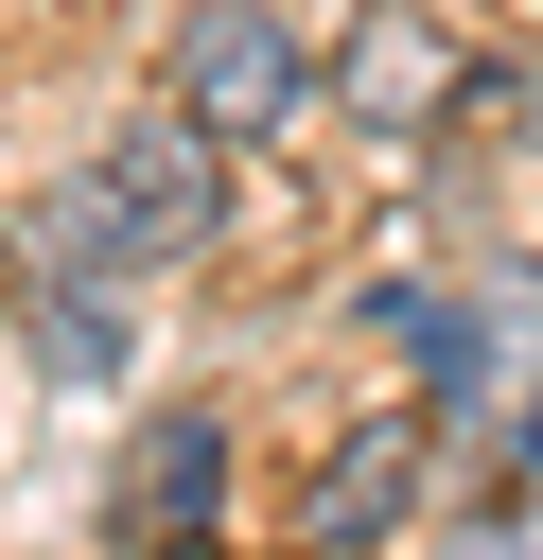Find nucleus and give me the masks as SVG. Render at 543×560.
<instances>
[{"mask_svg": "<svg viewBox=\"0 0 543 560\" xmlns=\"http://www.w3.org/2000/svg\"><path fill=\"white\" fill-rule=\"evenodd\" d=\"M228 158H245V140H210L193 105H140V122L88 158V192L35 210V262H53V280H105V262H210V228H228Z\"/></svg>", "mask_w": 543, "mask_h": 560, "instance_id": "obj_1", "label": "nucleus"}, {"mask_svg": "<svg viewBox=\"0 0 543 560\" xmlns=\"http://www.w3.org/2000/svg\"><path fill=\"white\" fill-rule=\"evenodd\" d=\"M525 472H543V385H525Z\"/></svg>", "mask_w": 543, "mask_h": 560, "instance_id": "obj_6", "label": "nucleus"}, {"mask_svg": "<svg viewBox=\"0 0 543 560\" xmlns=\"http://www.w3.org/2000/svg\"><path fill=\"white\" fill-rule=\"evenodd\" d=\"M403 490H420V420H368L333 472H315V508H298V542L315 560H368L385 525H403Z\"/></svg>", "mask_w": 543, "mask_h": 560, "instance_id": "obj_5", "label": "nucleus"}, {"mask_svg": "<svg viewBox=\"0 0 543 560\" xmlns=\"http://www.w3.org/2000/svg\"><path fill=\"white\" fill-rule=\"evenodd\" d=\"M333 88H350V122H368V140H438V105L473 88V52H455V35L420 18V0H368V18H350V70H333Z\"/></svg>", "mask_w": 543, "mask_h": 560, "instance_id": "obj_4", "label": "nucleus"}, {"mask_svg": "<svg viewBox=\"0 0 543 560\" xmlns=\"http://www.w3.org/2000/svg\"><path fill=\"white\" fill-rule=\"evenodd\" d=\"M298 88H315V52L280 35V0H193V18H175V105H193L210 140H280Z\"/></svg>", "mask_w": 543, "mask_h": 560, "instance_id": "obj_2", "label": "nucleus"}, {"mask_svg": "<svg viewBox=\"0 0 543 560\" xmlns=\"http://www.w3.org/2000/svg\"><path fill=\"white\" fill-rule=\"evenodd\" d=\"M210 508H228V420H210V402H158V420L123 438L105 542H123V560H175V542H210Z\"/></svg>", "mask_w": 543, "mask_h": 560, "instance_id": "obj_3", "label": "nucleus"}]
</instances>
